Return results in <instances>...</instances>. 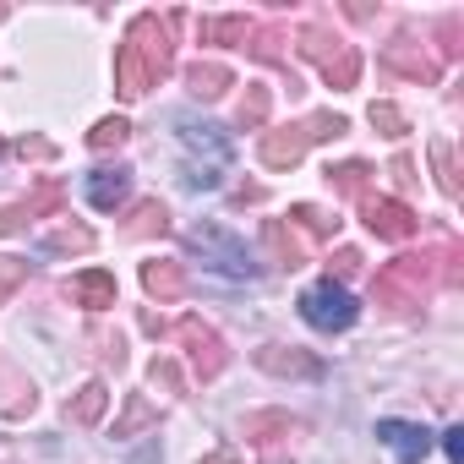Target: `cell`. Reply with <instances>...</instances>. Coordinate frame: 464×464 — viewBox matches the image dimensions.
Instances as JSON below:
<instances>
[{
  "label": "cell",
  "instance_id": "1",
  "mask_svg": "<svg viewBox=\"0 0 464 464\" xmlns=\"http://www.w3.org/2000/svg\"><path fill=\"white\" fill-rule=\"evenodd\" d=\"M175 131H180V180L191 191H213L229 175V159H236L229 131L213 126V121H197V115H180Z\"/></svg>",
  "mask_w": 464,
  "mask_h": 464
},
{
  "label": "cell",
  "instance_id": "2",
  "mask_svg": "<svg viewBox=\"0 0 464 464\" xmlns=\"http://www.w3.org/2000/svg\"><path fill=\"white\" fill-rule=\"evenodd\" d=\"M437 290V252H404L372 274V301L382 312H415Z\"/></svg>",
  "mask_w": 464,
  "mask_h": 464
},
{
  "label": "cell",
  "instance_id": "3",
  "mask_svg": "<svg viewBox=\"0 0 464 464\" xmlns=\"http://www.w3.org/2000/svg\"><path fill=\"white\" fill-rule=\"evenodd\" d=\"M295 39H301V55L323 72L328 88H355V82H361V55H355V44H344L328 23H306Z\"/></svg>",
  "mask_w": 464,
  "mask_h": 464
},
{
  "label": "cell",
  "instance_id": "4",
  "mask_svg": "<svg viewBox=\"0 0 464 464\" xmlns=\"http://www.w3.org/2000/svg\"><path fill=\"white\" fill-rule=\"evenodd\" d=\"M126 50H131V61H137V72L148 77V88H159L169 72H175V44H169V23H159L153 12H142L131 28H126V39H121Z\"/></svg>",
  "mask_w": 464,
  "mask_h": 464
},
{
  "label": "cell",
  "instance_id": "5",
  "mask_svg": "<svg viewBox=\"0 0 464 464\" xmlns=\"http://www.w3.org/2000/svg\"><path fill=\"white\" fill-rule=\"evenodd\" d=\"M186 241H191V252H202V263L218 268L224 279H257V263H252L246 241H236L224 224H191Z\"/></svg>",
  "mask_w": 464,
  "mask_h": 464
},
{
  "label": "cell",
  "instance_id": "6",
  "mask_svg": "<svg viewBox=\"0 0 464 464\" xmlns=\"http://www.w3.org/2000/svg\"><path fill=\"white\" fill-rule=\"evenodd\" d=\"M301 317H306L317 334H344V328L361 317V306H355V295H350L344 285L323 279V285H312V290L301 295Z\"/></svg>",
  "mask_w": 464,
  "mask_h": 464
},
{
  "label": "cell",
  "instance_id": "7",
  "mask_svg": "<svg viewBox=\"0 0 464 464\" xmlns=\"http://www.w3.org/2000/svg\"><path fill=\"white\" fill-rule=\"evenodd\" d=\"M175 339L186 344L197 382H213V377L229 366V350H224V339H218L213 323H202V317H180V323H175Z\"/></svg>",
  "mask_w": 464,
  "mask_h": 464
},
{
  "label": "cell",
  "instance_id": "8",
  "mask_svg": "<svg viewBox=\"0 0 464 464\" xmlns=\"http://www.w3.org/2000/svg\"><path fill=\"white\" fill-rule=\"evenodd\" d=\"M361 218H366V229H372L377 241H410L415 229H420L415 208L399 202V197H361Z\"/></svg>",
  "mask_w": 464,
  "mask_h": 464
},
{
  "label": "cell",
  "instance_id": "9",
  "mask_svg": "<svg viewBox=\"0 0 464 464\" xmlns=\"http://www.w3.org/2000/svg\"><path fill=\"white\" fill-rule=\"evenodd\" d=\"M377 61H382V66H388L393 77H410V82H420V88H431V82L442 77V66H437V61H431V55H426L420 44H410V39L388 44V50H382Z\"/></svg>",
  "mask_w": 464,
  "mask_h": 464
},
{
  "label": "cell",
  "instance_id": "10",
  "mask_svg": "<svg viewBox=\"0 0 464 464\" xmlns=\"http://www.w3.org/2000/svg\"><path fill=\"white\" fill-rule=\"evenodd\" d=\"M377 442H382L393 459H404V464H420V459L431 453V431L415 426V420H377Z\"/></svg>",
  "mask_w": 464,
  "mask_h": 464
},
{
  "label": "cell",
  "instance_id": "11",
  "mask_svg": "<svg viewBox=\"0 0 464 464\" xmlns=\"http://www.w3.org/2000/svg\"><path fill=\"white\" fill-rule=\"evenodd\" d=\"M306 126H279V131H263V142H257V153H263V164L268 169H295L301 159H306Z\"/></svg>",
  "mask_w": 464,
  "mask_h": 464
},
{
  "label": "cell",
  "instance_id": "12",
  "mask_svg": "<svg viewBox=\"0 0 464 464\" xmlns=\"http://www.w3.org/2000/svg\"><path fill=\"white\" fill-rule=\"evenodd\" d=\"M257 366L274 372V377H323V361L312 350H295V344H263Z\"/></svg>",
  "mask_w": 464,
  "mask_h": 464
},
{
  "label": "cell",
  "instance_id": "13",
  "mask_svg": "<svg viewBox=\"0 0 464 464\" xmlns=\"http://www.w3.org/2000/svg\"><path fill=\"white\" fill-rule=\"evenodd\" d=\"M263 252H268V263L285 268V274H295V268L306 263V246L295 241V229H290L285 218H268V224H263Z\"/></svg>",
  "mask_w": 464,
  "mask_h": 464
},
{
  "label": "cell",
  "instance_id": "14",
  "mask_svg": "<svg viewBox=\"0 0 464 464\" xmlns=\"http://www.w3.org/2000/svg\"><path fill=\"white\" fill-rule=\"evenodd\" d=\"M88 202L99 208V213H115V208H126L131 202V169H93L88 175Z\"/></svg>",
  "mask_w": 464,
  "mask_h": 464
},
{
  "label": "cell",
  "instance_id": "15",
  "mask_svg": "<svg viewBox=\"0 0 464 464\" xmlns=\"http://www.w3.org/2000/svg\"><path fill=\"white\" fill-rule=\"evenodd\" d=\"M142 290H148L159 306H169V301L186 295V268H180L175 257H153V263H142Z\"/></svg>",
  "mask_w": 464,
  "mask_h": 464
},
{
  "label": "cell",
  "instance_id": "16",
  "mask_svg": "<svg viewBox=\"0 0 464 464\" xmlns=\"http://www.w3.org/2000/svg\"><path fill=\"white\" fill-rule=\"evenodd\" d=\"M241 431H246V442L274 448V442H285V437H295V431H306V426H301L290 410H257V415L241 420Z\"/></svg>",
  "mask_w": 464,
  "mask_h": 464
},
{
  "label": "cell",
  "instance_id": "17",
  "mask_svg": "<svg viewBox=\"0 0 464 464\" xmlns=\"http://www.w3.org/2000/svg\"><path fill=\"white\" fill-rule=\"evenodd\" d=\"M66 295L77 301V306H88V312H110L115 306V274H104V268H88V274H77L72 285H66Z\"/></svg>",
  "mask_w": 464,
  "mask_h": 464
},
{
  "label": "cell",
  "instance_id": "18",
  "mask_svg": "<svg viewBox=\"0 0 464 464\" xmlns=\"http://www.w3.org/2000/svg\"><path fill=\"white\" fill-rule=\"evenodd\" d=\"M290 23H263V28H252V39L241 44L252 61H263V66H285L290 61Z\"/></svg>",
  "mask_w": 464,
  "mask_h": 464
},
{
  "label": "cell",
  "instance_id": "19",
  "mask_svg": "<svg viewBox=\"0 0 464 464\" xmlns=\"http://www.w3.org/2000/svg\"><path fill=\"white\" fill-rule=\"evenodd\" d=\"M372 175H377V169H372L366 159H344V164H328V169H323V180L334 186V197H355V202L372 197Z\"/></svg>",
  "mask_w": 464,
  "mask_h": 464
},
{
  "label": "cell",
  "instance_id": "20",
  "mask_svg": "<svg viewBox=\"0 0 464 464\" xmlns=\"http://www.w3.org/2000/svg\"><path fill=\"white\" fill-rule=\"evenodd\" d=\"M164 229H169V208H164L159 197H142V202H131V208H126V236H131V241L164 236Z\"/></svg>",
  "mask_w": 464,
  "mask_h": 464
},
{
  "label": "cell",
  "instance_id": "21",
  "mask_svg": "<svg viewBox=\"0 0 464 464\" xmlns=\"http://www.w3.org/2000/svg\"><path fill=\"white\" fill-rule=\"evenodd\" d=\"M229 66H218V61H191L186 66V88H191V99H224L229 93Z\"/></svg>",
  "mask_w": 464,
  "mask_h": 464
},
{
  "label": "cell",
  "instance_id": "22",
  "mask_svg": "<svg viewBox=\"0 0 464 464\" xmlns=\"http://www.w3.org/2000/svg\"><path fill=\"white\" fill-rule=\"evenodd\" d=\"M252 17H241V12H229V17H202L197 23V34H202V44H246L252 39Z\"/></svg>",
  "mask_w": 464,
  "mask_h": 464
},
{
  "label": "cell",
  "instance_id": "23",
  "mask_svg": "<svg viewBox=\"0 0 464 464\" xmlns=\"http://www.w3.org/2000/svg\"><path fill=\"white\" fill-rule=\"evenodd\" d=\"M268 110H274V88L268 82H246V93L236 104V126L241 131H263L268 126Z\"/></svg>",
  "mask_w": 464,
  "mask_h": 464
},
{
  "label": "cell",
  "instance_id": "24",
  "mask_svg": "<svg viewBox=\"0 0 464 464\" xmlns=\"http://www.w3.org/2000/svg\"><path fill=\"white\" fill-rule=\"evenodd\" d=\"M104 404H110V388L93 377V382H82L72 399H66V420H77V426H99V415H104Z\"/></svg>",
  "mask_w": 464,
  "mask_h": 464
},
{
  "label": "cell",
  "instance_id": "25",
  "mask_svg": "<svg viewBox=\"0 0 464 464\" xmlns=\"http://www.w3.org/2000/svg\"><path fill=\"white\" fill-rule=\"evenodd\" d=\"M290 224L306 229L312 241H334V236H339V213H323L317 202H295V208H290Z\"/></svg>",
  "mask_w": 464,
  "mask_h": 464
},
{
  "label": "cell",
  "instance_id": "26",
  "mask_svg": "<svg viewBox=\"0 0 464 464\" xmlns=\"http://www.w3.org/2000/svg\"><path fill=\"white\" fill-rule=\"evenodd\" d=\"M44 252H55V257H82V252H93V229H88V224H61V229H50V236H44Z\"/></svg>",
  "mask_w": 464,
  "mask_h": 464
},
{
  "label": "cell",
  "instance_id": "27",
  "mask_svg": "<svg viewBox=\"0 0 464 464\" xmlns=\"http://www.w3.org/2000/svg\"><path fill=\"white\" fill-rule=\"evenodd\" d=\"M153 426H159V410L142 393H126V410L115 420V437H137V431H153Z\"/></svg>",
  "mask_w": 464,
  "mask_h": 464
},
{
  "label": "cell",
  "instance_id": "28",
  "mask_svg": "<svg viewBox=\"0 0 464 464\" xmlns=\"http://www.w3.org/2000/svg\"><path fill=\"white\" fill-rule=\"evenodd\" d=\"M61 208H66V186H61V180H50V175H44V180H39V186H34L28 197H23V213H28V218L61 213Z\"/></svg>",
  "mask_w": 464,
  "mask_h": 464
},
{
  "label": "cell",
  "instance_id": "29",
  "mask_svg": "<svg viewBox=\"0 0 464 464\" xmlns=\"http://www.w3.org/2000/svg\"><path fill=\"white\" fill-rule=\"evenodd\" d=\"M131 137V121L126 115H104L93 131H88V148H99V153H110V148H121Z\"/></svg>",
  "mask_w": 464,
  "mask_h": 464
},
{
  "label": "cell",
  "instance_id": "30",
  "mask_svg": "<svg viewBox=\"0 0 464 464\" xmlns=\"http://www.w3.org/2000/svg\"><path fill=\"white\" fill-rule=\"evenodd\" d=\"M437 39H442V44H437V55H442V61H459V55H464V17H459V12H448V17L437 23ZM442 61H437V66H442Z\"/></svg>",
  "mask_w": 464,
  "mask_h": 464
},
{
  "label": "cell",
  "instance_id": "31",
  "mask_svg": "<svg viewBox=\"0 0 464 464\" xmlns=\"http://www.w3.org/2000/svg\"><path fill=\"white\" fill-rule=\"evenodd\" d=\"M301 126H306V142H334V137H344V131H350V121H344V115H334V110H317V115H306Z\"/></svg>",
  "mask_w": 464,
  "mask_h": 464
},
{
  "label": "cell",
  "instance_id": "32",
  "mask_svg": "<svg viewBox=\"0 0 464 464\" xmlns=\"http://www.w3.org/2000/svg\"><path fill=\"white\" fill-rule=\"evenodd\" d=\"M366 121H372V126H377L382 137H404V131H410V121H404V110H399V104H388V99H377V104L366 110Z\"/></svg>",
  "mask_w": 464,
  "mask_h": 464
},
{
  "label": "cell",
  "instance_id": "33",
  "mask_svg": "<svg viewBox=\"0 0 464 464\" xmlns=\"http://www.w3.org/2000/svg\"><path fill=\"white\" fill-rule=\"evenodd\" d=\"M28 285V263L23 257H6V252H0V306H6L17 290Z\"/></svg>",
  "mask_w": 464,
  "mask_h": 464
},
{
  "label": "cell",
  "instance_id": "34",
  "mask_svg": "<svg viewBox=\"0 0 464 464\" xmlns=\"http://www.w3.org/2000/svg\"><path fill=\"white\" fill-rule=\"evenodd\" d=\"M431 164H437V186H442V197H459V169H453V148H448V142L431 148Z\"/></svg>",
  "mask_w": 464,
  "mask_h": 464
},
{
  "label": "cell",
  "instance_id": "35",
  "mask_svg": "<svg viewBox=\"0 0 464 464\" xmlns=\"http://www.w3.org/2000/svg\"><path fill=\"white\" fill-rule=\"evenodd\" d=\"M148 382H153V388H164V393H180V366H175L169 355H159V361L148 366Z\"/></svg>",
  "mask_w": 464,
  "mask_h": 464
},
{
  "label": "cell",
  "instance_id": "36",
  "mask_svg": "<svg viewBox=\"0 0 464 464\" xmlns=\"http://www.w3.org/2000/svg\"><path fill=\"white\" fill-rule=\"evenodd\" d=\"M361 263H366V257H361L355 246H339V252L328 257V279H334V274H339V279H355V274H361Z\"/></svg>",
  "mask_w": 464,
  "mask_h": 464
},
{
  "label": "cell",
  "instance_id": "37",
  "mask_svg": "<svg viewBox=\"0 0 464 464\" xmlns=\"http://www.w3.org/2000/svg\"><path fill=\"white\" fill-rule=\"evenodd\" d=\"M93 344H99V361H104V366H126V344H121V334L93 328Z\"/></svg>",
  "mask_w": 464,
  "mask_h": 464
},
{
  "label": "cell",
  "instance_id": "38",
  "mask_svg": "<svg viewBox=\"0 0 464 464\" xmlns=\"http://www.w3.org/2000/svg\"><path fill=\"white\" fill-rule=\"evenodd\" d=\"M17 159L50 164V159H55V142H50V137H17Z\"/></svg>",
  "mask_w": 464,
  "mask_h": 464
},
{
  "label": "cell",
  "instance_id": "39",
  "mask_svg": "<svg viewBox=\"0 0 464 464\" xmlns=\"http://www.w3.org/2000/svg\"><path fill=\"white\" fill-rule=\"evenodd\" d=\"M17 229H28V213H23V202L0 208V236H17Z\"/></svg>",
  "mask_w": 464,
  "mask_h": 464
},
{
  "label": "cell",
  "instance_id": "40",
  "mask_svg": "<svg viewBox=\"0 0 464 464\" xmlns=\"http://www.w3.org/2000/svg\"><path fill=\"white\" fill-rule=\"evenodd\" d=\"M442 453H448V464H464V426L442 431Z\"/></svg>",
  "mask_w": 464,
  "mask_h": 464
},
{
  "label": "cell",
  "instance_id": "41",
  "mask_svg": "<svg viewBox=\"0 0 464 464\" xmlns=\"http://www.w3.org/2000/svg\"><path fill=\"white\" fill-rule=\"evenodd\" d=\"M388 175H393L399 186H410V180H415V159H410V153H393V164H388Z\"/></svg>",
  "mask_w": 464,
  "mask_h": 464
},
{
  "label": "cell",
  "instance_id": "42",
  "mask_svg": "<svg viewBox=\"0 0 464 464\" xmlns=\"http://www.w3.org/2000/svg\"><path fill=\"white\" fill-rule=\"evenodd\" d=\"M142 328H148V334H153V339H164V334H169V323H164V317H159V312H142Z\"/></svg>",
  "mask_w": 464,
  "mask_h": 464
},
{
  "label": "cell",
  "instance_id": "43",
  "mask_svg": "<svg viewBox=\"0 0 464 464\" xmlns=\"http://www.w3.org/2000/svg\"><path fill=\"white\" fill-rule=\"evenodd\" d=\"M236 202H263V186H236Z\"/></svg>",
  "mask_w": 464,
  "mask_h": 464
},
{
  "label": "cell",
  "instance_id": "44",
  "mask_svg": "<svg viewBox=\"0 0 464 464\" xmlns=\"http://www.w3.org/2000/svg\"><path fill=\"white\" fill-rule=\"evenodd\" d=\"M202 464H241V459H236V453H208Z\"/></svg>",
  "mask_w": 464,
  "mask_h": 464
},
{
  "label": "cell",
  "instance_id": "45",
  "mask_svg": "<svg viewBox=\"0 0 464 464\" xmlns=\"http://www.w3.org/2000/svg\"><path fill=\"white\" fill-rule=\"evenodd\" d=\"M263 464H295L290 453H263Z\"/></svg>",
  "mask_w": 464,
  "mask_h": 464
},
{
  "label": "cell",
  "instance_id": "46",
  "mask_svg": "<svg viewBox=\"0 0 464 464\" xmlns=\"http://www.w3.org/2000/svg\"><path fill=\"white\" fill-rule=\"evenodd\" d=\"M0 23H6V6H0Z\"/></svg>",
  "mask_w": 464,
  "mask_h": 464
}]
</instances>
